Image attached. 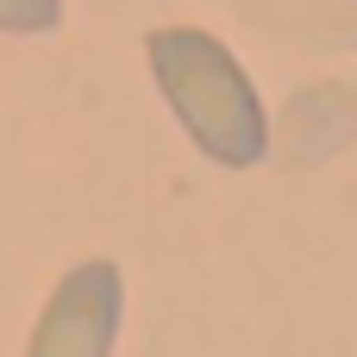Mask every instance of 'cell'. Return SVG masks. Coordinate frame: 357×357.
Here are the masks:
<instances>
[{
    "label": "cell",
    "instance_id": "obj_1",
    "mask_svg": "<svg viewBox=\"0 0 357 357\" xmlns=\"http://www.w3.org/2000/svg\"><path fill=\"white\" fill-rule=\"evenodd\" d=\"M144 56L157 75V94L182 119L188 144L220 169H251L270 151V107L245 63L201 25H157L144 31Z\"/></svg>",
    "mask_w": 357,
    "mask_h": 357
},
{
    "label": "cell",
    "instance_id": "obj_2",
    "mask_svg": "<svg viewBox=\"0 0 357 357\" xmlns=\"http://www.w3.org/2000/svg\"><path fill=\"white\" fill-rule=\"evenodd\" d=\"M119 320H126V276H119V264L88 257V264L63 270V282L50 289L25 357H113Z\"/></svg>",
    "mask_w": 357,
    "mask_h": 357
},
{
    "label": "cell",
    "instance_id": "obj_3",
    "mask_svg": "<svg viewBox=\"0 0 357 357\" xmlns=\"http://www.w3.org/2000/svg\"><path fill=\"white\" fill-rule=\"evenodd\" d=\"M63 25V0H0V31L13 38H38Z\"/></svg>",
    "mask_w": 357,
    "mask_h": 357
}]
</instances>
